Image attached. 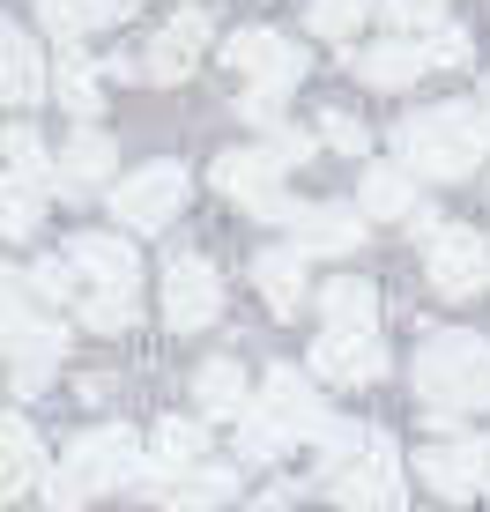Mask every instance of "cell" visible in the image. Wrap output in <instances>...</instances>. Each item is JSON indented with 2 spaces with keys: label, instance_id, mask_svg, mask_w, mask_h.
<instances>
[{
  "label": "cell",
  "instance_id": "obj_12",
  "mask_svg": "<svg viewBox=\"0 0 490 512\" xmlns=\"http://www.w3.org/2000/svg\"><path fill=\"white\" fill-rule=\"evenodd\" d=\"M305 372L327 379V386H379L387 379V342H379L372 327H327L320 342H312Z\"/></svg>",
  "mask_w": 490,
  "mask_h": 512
},
{
  "label": "cell",
  "instance_id": "obj_11",
  "mask_svg": "<svg viewBox=\"0 0 490 512\" xmlns=\"http://www.w3.org/2000/svg\"><path fill=\"white\" fill-rule=\"evenodd\" d=\"M416 483L439 490V498H453V505H461V498H483V490H490V431L424 446V453H416Z\"/></svg>",
  "mask_w": 490,
  "mask_h": 512
},
{
  "label": "cell",
  "instance_id": "obj_32",
  "mask_svg": "<svg viewBox=\"0 0 490 512\" xmlns=\"http://www.w3.org/2000/svg\"><path fill=\"white\" fill-rule=\"evenodd\" d=\"M379 15H387L401 38H431V30H446V0H379Z\"/></svg>",
  "mask_w": 490,
  "mask_h": 512
},
{
  "label": "cell",
  "instance_id": "obj_8",
  "mask_svg": "<svg viewBox=\"0 0 490 512\" xmlns=\"http://www.w3.org/2000/svg\"><path fill=\"white\" fill-rule=\"evenodd\" d=\"M283 156L260 141V149H223L216 156V186L231 193V201L245 208V216H268V223H297V208H290V193H283Z\"/></svg>",
  "mask_w": 490,
  "mask_h": 512
},
{
  "label": "cell",
  "instance_id": "obj_19",
  "mask_svg": "<svg viewBox=\"0 0 490 512\" xmlns=\"http://www.w3.org/2000/svg\"><path fill=\"white\" fill-rule=\"evenodd\" d=\"M45 90H52L45 52L30 45V30H23V23H8V30H0V97H8L15 112H23V104H38Z\"/></svg>",
  "mask_w": 490,
  "mask_h": 512
},
{
  "label": "cell",
  "instance_id": "obj_37",
  "mask_svg": "<svg viewBox=\"0 0 490 512\" xmlns=\"http://www.w3.org/2000/svg\"><path fill=\"white\" fill-rule=\"evenodd\" d=\"M268 149H275V156H283V164L297 171V164H305L312 149H320V141H312L305 127H268Z\"/></svg>",
  "mask_w": 490,
  "mask_h": 512
},
{
  "label": "cell",
  "instance_id": "obj_36",
  "mask_svg": "<svg viewBox=\"0 0 490 512\" xmlns=\"http://www.w3.org/2000/svg\"><path fill=\"white\" fill-rule=\"evenodd\" d=\"M38 208H45V193L8 186V238H30V231H38Z\"/></svg>",
  "mask_w": 490,
  "mask_h": 512
},
{
  "label": "cell",
  "instance_id": "obj_29",
  "mask_svg": "<svg viewBox=\"0 0 490 512\" xmlns=\"http://www.w3.org/2000/svg\"><path fill=\"white\" fill-rule=\"evenodd\" d=\"M75 312H82V327H90V334H127L134 312H142V290H90Z\"/></svg>",
  "mask_w": 490,
  "mask_h": 512
},
{
  "label": "cell",
  "instance_id": "obj_4",
  "mask_svg": "<svg viewBox=\"0 0 490 512\" xmlns=\"http://www.w3.org/2000/svg\"><path fill=\"white\" fill-rule=\"evenodd\" d=\"M0 327H8V364H15V394H38V386H52V372H60V357H67V327H60V312H45V297L30 290V275L23 268H8V282H0Z\"/></svg>",
  "mask_w": 490,
  "mask_h": 512
},
{
  "label": "cell",
  "instance_id": "obj_14",
  "mask_svg": "<svg viewBox=\"0 0 490 512\" xmlns=\"http://www.w3.org/2000/svg\"><path fill=\"white\" fill-rule=\"evenodd\" d=\"M67 260H75L82 290H142V260H134V245H127V238H112V231H82V238H67Z\"/></svg>",
  "mask_w": 490,
  "mask_h": 512
},
{
  "label": "cell",
  "instance_id": "obj_1",
  "mask_svg": "<svg viewBox=\"0 0 490 512\" xmlns=\"http://www.w3.org/2000/svg\"><path fill=\"white\" fill-rule=\"evenodd\" d=\"M409 379H416V401L431 409V423L446 431V423L490 409V342H483V334L446 327V334H431V342L416 349Z\"/></svg>",
  "mask_w": 490,
  "mask_h": 512
},
{
  "label": "cell",
  "instance_id": "obj_3",
  "mask_svg": "<svg viewBox=\"0 0 490 512\" xmlns=\"http://www.w3.org/2000/svg\"><path fill=\"white\" fill-rule=\"evenodd\" d=\"M142 446H134L127 423H97V431H82L75 446L52 461L45 475V512H82V498H97V490H119V483H142Z\"/></svg>",
  "mask_w": 490,
  "mask_h": 512
},
{
  "label": "cell",
  "instance_id": "obj_31",
  "mask_svg": "<svg viewBox=\"0 0 490 512\" xmlns=\"http://www.w3.org/2000/svg\"><path fill=\"white\" fill-rule=\"evenodd\" d=\"M372 8H379V0H312L305 23L320 30V38H357V23H364Z\"/></svg>",
  "mask_w": 490,
  "mask_h": 512
},
{
  "label": "cell",
  "instance_id": "obj_10",
  "mask_svg": "<svg viewBox=\"0 0 490 512\" xmlns=\"http://www.w3.org/2000/svg\"><path fill=\"white\" fill-rule=\"evenodd\" d=\"M424 275H431V290L439 297H476L483 282H490V238L476 231V223H446L439 238L424 245Z\"/></svg>",
  "mask_w": 490,
  "mask_h": 512
},
{
  "label": "cell",
  "instance_id": "obj_15",
  "mask_svg": "<svg viewBox=\"0 0 490 512\" xmlns=\"http://www.w3.org/2000/svg\"><path fill=\"white\" fill-rule=\"evenodd\" d=\"M364 208H349V201H320V208H297V223H290V245L297 253H357L364 245Z\"/></svg>",
  "mask_w": 490,
  "mask_h": 512
},
{
  "label": "cell",
  "instance_id": "obj_39",
  "mask_svg": "<svg viewBox=\"0 0 490 512\" xmlns=\"http://www.w3.org/2000/svg\"><path fill=\"white\" fill-rule=\"evenodd\" d=\"M119 8H127V15H134V8H142V0H119Z\"/></svg>",
  "mask_w": 490,
  "mask_h": 512
},
{
  "label": "cell",
  "instance_id": "obj_25",
  "mask_svg": "<svg viewBox=\"0 0 490 512\" xmlns=\"http://www.w3.org/2000/svg\"><path fill=\"white\" fill-rule=\"evenodd\" d=\"M357 208H364V216H401V223H409L416 208H424V201H416V171L409 164H372L357 179Z\"/></svg>",
  "mask_w": 490,
  "mask_h": 512
},
{
  "label": "cell",
  "instance_id": "obj_23",
  "mask_svg": "<svg viewBox=\"0 0 490 512\" xmlns=\"http://www.w3.org/2000/svg\"><path fill=\"white\" fill-rule=\"evenodd\" d=\"M104 179L119 186V149H112L97 127H82V134L60 149V186H67V193H90V186H104Z\"/></svg>",
  "mask_w": 490,
  "mask_h": 512
},
{
  "label": "cell",
  "instance_id": "obj_28",
  "mask_svg": "<svg viewBox=\"0 0 490 512\" xmlns=\"http://www.w3.org/2000/svg\"><path fill=\"white\" fill-rule=\"evenodd\" d=\"M320 312H327V327H372L379 320V290L364 275H342V282L320 290Z\"/></svg>",
  "mask_w": 490,
  "mask_h": 512
},
{
  "label": "cell",
  "instance_id": "obj_6",
  "mask_svg": "<svg viewBox=\"0 0 490 512\" xmlns=\"http://www.w3.org/2000/svg\"><path fill=\"white\" fill-rule=\"evenodd\" d=\"M253 409L275 423V438H283V446H327V431H335V416H327L320 386L297 372V364H275V372L260 379Z\"/></svg>",
  "mask_w": 490,
  "mask_h": 512
},
{
  "label": "cell",
  "instance_id": "obj_20",
  "mask_svg": "<svg viewBox=\"0 0 490 512\" xmlns=\"http://www.w3.org/2000/svg\"><path fill=\"white\" fill-rule=\"evenodd\" d=\"M349 67H357V82H372V90H409L416 75H431V52H424V38H387V45L349 52Z\"/></svg>",
  "mask_w": 490,
  "mask_h": 512
},
{
  "label": "cell",
  "instance_id": "obj_35",
  "mask_svg": "<svg viewBox=\"0 0 490 512\" xmlns=\"http://www.w3.org/2000/svg\"><path fill=\"white\" fill-rule=\"evenodd\" d=\"M320 141L327 149H342V156H364V119H349V112H320Z\"/></svg>",
  "mask_w": 490,
  "mask_h": 512
},
{
  "label": "cell",
  "instance_id": "obj_38",
  "mask_svg": "<svg viewBox=\"0 0 490 512\" xmlns=\"http://www.w3.org/2000/svg\"><path fill=\"white\" fill-rule=\"evenodd\" d=\"M483 127H490V75H483Z\"/></svg>",
  "mask_w": 490,
  "mask_h": 512
},
{
  "label": "cell",
  "instance_id": "obj_34",
  "mask_svg": "<svg viewBox=\"0 0 490 512\" xmlns=\"http://www.w3.org/2000/svg\"><path fill=\"white\" fill-rule=\"evenodd\" d=\"M424 52H431V67H468L476 38H468L461 23H446V30H431V38H424Z\"/></svg>",
  "mask_w": 490,
  "mask_h": 512
},
{
  "label": "cell",
  "instance_id": "obj_33",
  "mask_svg": "<svg viewBox=\"0 0 490 512\" xmlns=\"http://www.w3.org/2000/svg\"><path fill=\"white\" fill-rule=\"evenodd\" d=\"M275 453H290L283 438H275V423L260 416V409H245L238 416V461H275Z\"/></svg>",
  "mask_w": 490,
  "mask_h": 512
},
{
  "label": "cell",
  "instance_id": "obj_7",
  "mask_svg": "<svg viewBox=\"0 0 490 512\" xmlns=\"http://www.w3.org/2000/svg\"><path fill=\"white\" fill-rule=\"evenodd\" d=\"M223 67L245 82V90H260V97H290L297 82H305V52H297L283 30H231L223 38Z\"/></svg>",
  "mask_w": 490,
  "mask_h": 512
},
{
  "label": "cell",
  "instance_id": "obj_5",
  "mask_svg": "<svg viewBox=\"0 0 490 512\" xmlns=\"http://www.w3.org/2000/svg\"><path fill=\"white\" fill-rule=\"evenodd\" d=\"M409 475H401V446L387 431H372L364 423V438H357V453L327 475V490H335V505L342 512H409Z\"/></svg>",
  "mask_w": 490,
  "mask_h": 512
},
{
  "label": "cell",
  "instance_id": "obj_24",
  "mask_svg": "<svg viewBox=\"0 0 490 512\" xmlns=\"http://www.w3.org/2000/svg\"><path fill=\"white\" fill-rule=\"evenodd\" d=\"M194 401H201V416H216V423H238L245 409H253V386H245L238 357L201 364V372H194Z\"/></svg>",
  "mask_w": 490,
  "mask_h": 512
},
{
  "label": "cell",
  "instance_id": "obj_9",
  "mask_svg": "<svg viewBox=\"0 0 490 512\" xmlns=\"http://www.w3.org/2000/svg\"><path fill=\"white\" fill-rule=\"evenodd\" d=\"M186 164H142V171H127L104 201H112V216H119V231H164L171 216L186 208Z\"/></svg>",
  "mask_w": 490,
  "mask_h": 512
},
{
  "label": "cell",
  "instance_id": "obj_2",
  "mask_svg": "<svg viewBox=\"0 0 490 512\" xmlns=\"http://www.w3.org/2000/svg\"><path fill=\"white\" fill-rule=\"evenodd\" d=\"M394 149L416 179H476L490 156V127L483 104H424L394 127Z\"/></svg>",
  "mask_w": 490,
  "mask_h": 512
},
{
  "label": "cell",
  "instance_id": "obj_18",
  "mask_svg": "<svg viewBox=\"0 0 490 512\" xmlns=\"http://www.w3.org/2000/svg\"><path fill=\"white\" fill-rule=\"evenodd\" d=\"M45 446H38V431H30V416H8L0 423V498H30V490H45Z\"/></svg>",
  "mask_w": 490,
  "mask_h": 512
},
{
  "label": "cell",
  "instance_id": "obj_17",
  "mask_svg": "<svg viewBox=\"0 0 490 512\" xmlns=\"http://www.w3.org/2000/svg\"><path fill=\"white\" fill-rule=\"evenodd\" d=\"M201 453H208V431H201V423H194V416H164V423H156V438H149V468H142V483H134V490H149V498H156L171 475L201 468Z\"/></svg>",
  "mask_w": 490,
  "mask_h": 512
},
{
  "label": "cell",
  "instance_id": "obj_27",
  "mask_svg": "<svg viewBox=\"0 0 490 512\" xmlns=\"http://www.w3.org/2000/svg\"><path fill=\"white\" fill-rule=\"evenodd\" d=\"M38 23L52 30L60 45H75L82 30H104V23H127L119 0H38Z\"/></svg>",
  "mask_w": 490,
  "mask_h": 512
},
{
  "label": "cell",
  "instance_id": "obj_30",
  "mask_svg": "<svg viewBox=\"0 0 490 512\" xmlns=\"http://www.w3.org/2000/svg\"><path fill=\"white\" fill-rule=\"evenodd\" d=\"M30 290H38V297H45L52 312H60V305H82V297H90V290H82V275H75V260H67V253L38 260V268H30Z\"/></svg>",
  "mask_w": 490,
  "mask_h": 512
},
{
  "label": "cell",
  "instance_id": "obj_16",
  "mask_svg": "<svg viewBox=\"0 0 490 512\" xmlns=\"http://www.w3.org/2000/svg\"><path fill=\"white\" fill-rule=\"evenodd\" d=\"M216 38L208 30V8H186V15H171L164 23V38H156L149 52H142V82H186L194 75V52Z\"/></svg>",
  "mask_w": 490,
  "mask_h": 512
},
{
  "label": "cell",
  "instance_id": "obj_26",
  "mask_svg": "<svg viewBox=\"0 0 490 512\" xmlns=\"http://www.w3.org/2000/svg\"><path fill=\"white\" fill-rule=\"evenodd\" d=\"M52 97H60L75 119H97V112H104V82H97V60H90V52L60 45V67H52Z\"/></svg>",
  "mask_w": 490,
  "mask_h": 512
},
{
  "label": "cell",
  "instance_id": "obj_21",
  "mask_svg": "<svg viewBox=\"0 0 490 512\" xmlns=\"http://www.w3.org/2000/svg\"><path fill=\"white\" fill-rule=\"evenodd\" d=\"M253 282H260V297H268L275 320H297V305H320V297H312V282H305V253H297V245L260 253V260H253Z\"/></svg>",
  "mask_w": 490,
  "mask_h": 512
},
{
  "label": "cell",
  "instance_id": "obj_22",
  "mask_svg": "<svg viewBox=\"0 0 490 512\" xmlns=\"http://www.w3.org/2000/svg\"><path fill=\"white\" fill-rule=\"evenodd\" d=\"M223 498H238V468H216V461L171 475V483L156 490V505H164V512H216Z\"/></svg>",
  "mask_w": 490,
  "mask_h": 512
},
{
  "label": "cell",
  "instance_id": "obj_13",
  "mask_svg": "<svg viewBox=\"0 0 490 512\" xmlns=\"http://www.w3.org/2000/svg\"><path fill=\"white\" fill-rule=\"evenodd\" d=\"M216 312H223V275L208 268L201 253H171V268H164V320H171V334L216 327Z\"/></svg>",
  "mask_w": 490,
  "mask_h": 512
}]
</instances>
